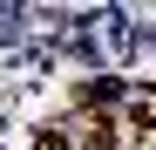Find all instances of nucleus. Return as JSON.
<instances>
[{
    "mask_svg": "<svg viewBox=\"0 0 156 150\" xmlns=\"http://www.w3.org/2000/svg\"><path fill=\"white\" fill-rule=\"evenodd\" d=\"M34 150H61V137H41V143H34Z\"/></svg>",
    "mask_w": 156,
    "mask_h": 150,
    "instance_id": "obj_1",
    "label": "nucleus"
}]
</instances>
